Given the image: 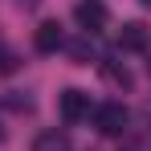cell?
<instances>
[{
  "instance_id": "obj_1",
  "label": "cell",
  "mask_w": 151,
  "mask_h": 151,
  "mask_svg": "<svg viewBox=\"0 0 151 151\" xmlns=\"http://www.w3.org/2000/svg\"><path fill=\"white\" fill-rule=\"evenodd\" d=\"M127 123H131V114H127V106L123 102H102L98 110H94V127H98V135H123Z\"/></svg>"
},
{
  "instance_id": "obj_2",
  "label": "cell",
  "mask_w": 151,
  "mask_h": 151,
  "mask_svg": "<svg viewBox=\"0 0 151 151\" xmlns=\"http://www.w3.org/2000/svg\"><path fill=\"white\" fill-rule=\"evenodd\" d=\"M74 21L82 25V33H98V29L110 21V12H106V4H102V0H78Z\"/></svg>"
},
{
  "instance_id": "obj_3",
  "label": "cell",
  "mask_w": 151,
  "mask_h": 151,
  "mask_svg": "<svg viewBox=\"0 0 151 151\" xmlns=\"http://www.w3.org/2000/svg\"><path fill=\"white\" fill-rule=\"evenodd\" d=\"M57 110H61V119H65L70 127L82 123V119H90V94H82V90H61Z\"/></svg>"
},
{
  "instance_id": "obj_4",
  "label": "cell",
  "mask_w": 151,
  "mask_h": 151,
  "mask_svg": "<svg viewBox=\"0 0 151 151\" xmlns=\"http://www.w3.org/2000/svg\"><path fill=\"white\" fill-rule=\"evenodd\" d=\"M33 45H37V53H57L61 45H65L61 25H57V21H41V25H37V33H33Z\"/></svg>"
},
{
  "instance_id": "obj_5",
  "label": "cell",
  "mask_w": 151,
  "mask_h": 151,
  "mask_svg": "<svg viewBox=\"0 0 151 151\" xmlns=\"http://www.w3.org/2000/svg\"><path fill=\"white\" fill-rule=\"evenodd\" d=\"M119 49H131V53L151 49V29H147V25H139V21L123 25V29H119Z\"/></svg>"
},
{
  "instance_id": "obj_6",
  "label": "cell",
  "mask_w": 151,
  "mask_h": 151,
  "mask_svg": "<svg viewBox=\"0 0 151 151\" xmlns=\"http://www.w3.org/2000/svg\"><path fill=\"white\" fill-rule=\"evenodd\" d=\"M33 151H74V147H70V135L65 131H41L33 139Z\"/></svg>"
},
{
  "instance_id": "obj_7",
  "label": "cell",
  "mask_w": 151,
  "mask_h": 151,
  "mask_svg": "<svg viewBox=\"0 0 151 151\" xmlns=\"http://www.w3.org/2000/svg\"><path fill=\"white\" fill-rule=\"evenodd\" d=\"M102 78H106L110 86H119V90H131V82H135V78H131V70H127V65H119V61H102Z\"/></svg>"
},
{
  "instance_id": "obj_8",
  "label": "cell",
  "mask_w": 151,
  "mask_h": 151,
  "mask_svg": "<svg viewBox=\"0 0 151 151\" xmlns=\"http://www.w3.org/2000/svg\"><path fill=\"white\" fill-rule=\"evenodd\" d=\"M90 53H94V45H90V33H86L82 41H74V45H70V57H74V61H90Z\"/></svg>"
},
{
  "instance_id": "obj_9",
  "label": "cell",
  "mask_w": 151,
  "mask_h": 151,
  "mask_svg": "<svg viewBox=\"0 0 151 151\" xmlns=\"http://www.w3.org/2000/svg\"><path fill=\"white\" fill-rule=\"evenodd\" d=\"M17 70H21L17 49H0V74H17Z\"/></svg>"
},
{
  "instance_id": "obj_10",
  "label": "cell",
  "mask_w": 151,
  "mask_h": 151,
  "mask_svg": "<svg viewBox=\"0 0 151 151\" xmlns=\"http://www.w3.org/2000/svg\"><path fill=\"white\" fill-rule=\"evenodd\" d=\"M139 4H143V8H151V0H139Z\"/></svg>"
},
{
  "instance_id": "obj_11",
  "label": "cell",
  "mask_w": 151,
  "mask_h": 151,
  "mask_svg": "<svg viewBox=\"0 0 151 151\" xmlns=\"http://www.w3.org/2000/svg\"><path fill=\"white\" fill-rule=\"evenodd\" d=\"M147 70H151V61H147Z\"/></svg>"
}]
</instances>
